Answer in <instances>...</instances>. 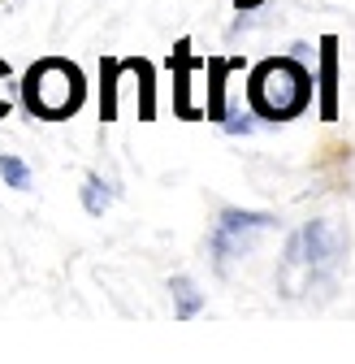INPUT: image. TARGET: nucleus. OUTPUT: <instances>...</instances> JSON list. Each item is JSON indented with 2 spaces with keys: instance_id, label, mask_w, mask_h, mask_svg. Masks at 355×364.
<instances>
[{
  "instance_id": "nucleus-1",
  "label": "nucleus",
  "mask_w": 355,
  "mask_h": 364,
  "mask_svg": "<svg viewBox=\"0 0 355 364\" xmlns=\"http://www.w3.org/2000/svg\"><path fill=\"white\" fill-rule=\"evenodd\" d=\"M346 247H351V235L329 217H317V221L299 225L290 235V243H286L282 269H278V291L286 299H307L312 291L334 287L338 269L346 260Z\"/></svg>"
},
{
  "instance_id": "nucleus-2",
  "label": "nucleus",
  "mask_w": 355,
  "mask_h": 364,
  "mask_svg": "<svg viewBox=\"0 0 355 364\" xmlns=\"http://www.w3.org/2000/svg\"><path fill=\"white\" fill-rule=\"evenodd\" d=\"M312 96H317V74L307 61H299L295 53H282V57H264L251 65V78H247V109L260 117V122H290V117H303L312 109Z\"/></svg>"
},
{
  "instance_id": "nucleus-3",
  "label": "nucleus",
  "mask_w": 355,
  "mask_h": 364,
  "mask_svg": "<svg viewBox=\"0 0 355 364\" xmlns=\"http://www.w3.org/2000/svg\"><path fill=\"white\" fill-rule=\"evenodd\" d=\"M18 91H22V109L39 122H65L87 105V78L70 57H39L22 74Z\"/></svg>"
},
{
  "instance_id": "nucleus-4",
  "label": "nucleus",
  "mask_w": 355,
  "mask_h": 364,
  "mask_svg": "<svg viewBox=\"0 0 355 364\" xmlns=\"http://www.w3.org/2000/svg\"><path fill=\"white\" fill-rule=\"evenodd\" d=\"M278 225L273 213H251V208H226L217 217L212 235H208V252H212V269L226 273L234 256H247L264 235Z\"/></svg>"
},
{
  "instance_id": "nucleus-5",
  "label": "nucleus",
  "mask_w": 355,
  "mask_h": 364,
  "mask_svg": "<svg viewBox=\"0 0 355 364\" xmlns=\"http://www.w3.org/2000/svg\"><path fill=\"white\" fill-rule=\"evenodd\" d=\"M208 61H200L191 53V39H178L173 43V53H169V74H173V117H182V122H200L204 109L191 105V74L204 70Z\"/></svg>"
},
{
  "instance_id": "nucleus-6",
  "label": "nucleus",
  "mask_w": 355,
  "mask_h": 364,
  "mask_svg": "<svg viewBox=\"0 0 355 364\" xmlns=\"http://www.w3.org/2000/svg\"><path fill=\"white\" fill-rule=\"evenodd\" d=\"M317 113L321 122L338 117V35H321L317 43Z\"/></svg>"
},
{
  "instance_id": "nucleus-7",
  "label": "nucleus",
  "mask_w": 355,
  "mask_h": 364,
  "mask_svg": "<svg viewBox=\"0 0 355 364\" xmlns=\"http://www.w3.org/2000/svg\"><path fill=\"white\" fill-rule=\"evenodd\" d=\"M234 70H243V61L239 57H208V65H204V74H208V100H204V117L208 122H226L230 113H226V78L234 74Z\"/></svg>"
},
{
  "instance_id": "nucleus-8",
  "label": "nucleus",
  "mask_w": 355,
  "mask_h": 364,
  "mask_svg": "<svg viewBox=\"0 0 355 364\" xmlns=\"http://www.w3.org/2000/svg\"><path fill=\"white\" fill-rule=\"evenodd\" d=\"M126 65L135 70V96H139V122H156V65L148 57H126Z\"/></svg>"
},
{
  "instance_id": "nucleus-9",
  "label": "nucleus",
  "mask_w": 355,
  "mask_h": 364,
  "mask_svg": "<svg viewBox=\"0 0 355 364\" xmlns=\"http://www.w3.org/2000/svg\"><path fill=\"white\" fill-rule=\"evenodd\" d=\"M126 74V57H100V117H117V87Z\"/></svg>"
},
{
  "instance_id": "nucleus-10",
  "label": "nucleus",
  "mask_w": 355,
  "mask_h": 364,
  "mask_svg": "<svg viewBox=\"0 0 355 364\" xmlns=\"http://www.w3.org/2000/svg\"><path fill=\"white\" fill-rule=\"evenodd\" d=\"M169 295H173V316H178V321H191V316L204 312V291L187 278V273L169 278Z\"/></svg>"
},
{
  "instance_id": "nucleus-11",
  "label": "nucleus",
  "mask_w": 355,
  "mask_h": 364,
  "mask_svg": "<svg viewBox=\"0 0 355 364\" xmlns=\"http://www.w3.org/2000/svg\"><path fill=\"white\" fill-rule=\"evenodd\" d=\"M113 200H117V187H113V182H104L100 173H87V178H82V208L92 213V217H104V213L113 208Z\"/></svg>"
},
{
  "instance_id": "nucleus-12",
  "label": "nucleus",
  "mask_w": 355,
  "mask_h": 364,
  "mask_svg": "<svg viewBox=\"0 0 355 364\" xmlns=\"http://www.w3.org/2000/svg\"><path fill=\"white\" fill-rule=\"evenodd\" d=\"M0 178H5V187L26 191L31 187V165L22 156H13V152H0Z\"/></svg>"
},
{
  "instance_id": "nucleus-13",
  "label": "nucleus",
  "mask_w": 355,
  "mask_h": 364,
  "mask_svg": "<svg viewBox=\"0 0 355 364\" xmlns=\"http://www.w3.org/2000/svg\"><path fill=\"white\" fill-rule=\"evenodd\" d=\"M9 78H13V70H9L5 57H0V117H9V109H13V100H9Z\"/></svg>"
},
{
  "instance_id": "nucleus-14",
  "label": "nucleus",
  "mask_w": 355,
  "mask_h": 364,
  "mask_svg": "<svg viewBox=\"0 0 355 364\" xmlns=\"http://www.w3.org/2000/svg\"><path fill=\"white\" fill-rule=\"evenodd\" d=\"M251 117H256V113H251ZM251 117H247V113H234V117H226L221 126H226V134H251V130H256Z\"/></svg>"
},
{
  "instance_id": "nucleus-15",
  "label": "nucleus",
  "mask_w": 355,
  "mask_h": 364,
  "mask_svg": "<svg viewBox=\"0 0 355 364\" xmlns=\"http://www.w3.org/2000/svg\"><path fill=\"white\" fill-rule=\"evenodd\" d=\"M290 53H295L299 61H307V65H312V57H307V43H290Z\"/></svg>"
}]
</instances>
